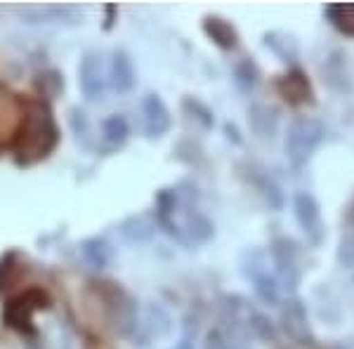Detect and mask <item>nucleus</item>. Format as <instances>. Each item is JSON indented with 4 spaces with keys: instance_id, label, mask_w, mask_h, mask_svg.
Instances as JSON below:
<instances>
[{
    "instance_id": "obj_1",
    "label": "nucleus",
    "mask_w": 354,
    "mask_h": 349,
    "mask_svg": "<svg viewBox=\"0 0 354 349\" xmlns=\"http://www.w3.org/2000/svg\"><path fill=\"white\" fill-rule=\"evenodd\" d=\"M21 153H24V163H31L36 158H43L57 142V130L41 104H31L28 116H24L21 123Z\"/></svg>"
},
{
    "instance_id": "obj_2",
    "label": "nucleus",
    "mask_w": 354,
    "mask_h": 349,
    "mask_svg": "<svg viewBox=\"0 0 354 349\" xmlns=\"http://www.w3.org/2000/svg\"><path fill=\"white\" fill-rule=\"evenodd\" d=\"M324 140V125L317 118L310 116H300L290 123L288 135H286V153L290 158V163L295 168L305 165L310 161V156L314 153V149L322 144Z\"/></svg>"
},
{
    "instance_id": "obj_3",
    "label": "nucleus",
    "mask_w": 354,
    "mask_h": 349,
    "mask_svg": "<svg viewBox=\"0 0 354 349\" xmlns=\"http://www.w3.org/2000/svg\"><path fill=\"white\" fill-rule=\"evenodd\" d=\"M293 210L295 217H298V225L302 227V232L307 234V238L319 245L324 241V220H322V210H319V203L314 201V196L305 191H298L293 196Z\"/></svg>"
},
{
    "instance_id": "obj_4",
    "label": "nucleus",
    "mask_w": 354,
    "mask_h": 349,
    "mask_svg": "<svg viewBox=\"0 0 354 349\" xmlns=\"http://www.w3.org/2000/svg\"><path fill=\"white\" fill-rule=\"evenodd\" d=\"M41 307H48V297L38 288H31L28 293L19 295L17 300L10 302L8 309H5V319H8V323L12 326V328L28 330V333H31V326H28L31 323V312Z\"/></svg>"
},
{
    "instance_id": "obj_5",
    "label": "nucleus",
    "mask_w": 354,
    "mask_h": 349,
    "mask_svg": "<svg viewBox=\"0 0 354 349\" xmlns=\"http://www.w3.org/2000/svg\"><path fill=\"white\" fill-rule=\"evenodd\" d=\"M145 116H147V130L151 135H163L170 128V113L156 95H149L145 100Z\"/></svg>"
},
{
    "instance_id": "obj_6",
    "label": "nucleus",
    "mask_w": 354,
    "mask_h": 349,
    "mask_svg": "<svg viewBox=\"0 0 354 349\" xmlns=\"http://www.w3.org/2000/svg\"><path fill=\"white\" fill-rule=\"evenodd\" d=\"M274 260H277L279 272H281V276L286 279V281H290V283L298 281V267H295V245H293V241L281 238V241L274 243Z\"/></svg>"
},
{
    "instance_id": "obj_7",
    "label": "nucleus",
    "mask_w": 354,
    "mask_h": 349,
    "mask_svg": "<svg viewBox=\"0 0 354 349\" xmlns=\"http://www.w3.org/2000/svg\"><path fill=\"white\" fill-rule=\"evenodd\" d=\"M279 90L281 95L286 97L290 104H300V102H307L312 100V90H310V83L302 73H290V76H283L279 81Z\"/></svg>"
},
{
    "instance_id": "obj_8",
    "label": "nucleus",
    "mask_w": 354,
    "mask_h": 349,
    "mask_svg": "<svg viewBox=\"0 0 354 349\" xmlns=\"http://www.w3.org/2000/svg\"><path fill=\"white\" fill-rule=\"evenodd\" d=\"M205 33L225 50L236 48V43H239V36H236V31H234V26L227 24L225 19H218V17L205 19Z\"/></svg>"
},
{
    "instance_id": "obj_9",
    "label": "nucleus",
    "mask_w": 354,
    "mask_h": 349,
    "mask_svg": "<svg viewBox=\"0 0 354 349\" xmlns=\"http://www.w3.org/2000/svg\"><path fill=\"white\" fill-rule=\"evenodd\" d=\"M326 17L340 33L354 36V3H335L326 8Z\"/></svg>"
},
{
    "instance_id": "obj_10",
    "label": "nucleus",
    "mask_w": 354,
    "mask_h": 349,
    "mask_svg": "<svg viewBox=\"0 0 354 349\" xmlns=\"http://www.w3.org/2000/svg\"><path fill=\"white\" fill-rule=\"evenodd\" d=\"M81 90L88 97H97L102 93V73L93 57H88L81 66Z\"/></svg>"
},
{
    "instance_id": "obj_11",
    "label": "nucleus",
    "mask_w": 354,
    "mask_h": 349,
    "mask_svg": "<svg viewBox=\"0 0 354 349\" xmlns=\"http://www.w3.org/2000/svg\"><path fill=\"white\" fill-rule=\"evenodd\" d=\"M133 81H135L133 64H130V59L123 53H118L116 59H113V83H116L118 90H128Z\"/></svg>"
},
{
    "instance_id": "obj_12",
    "label": "nucleus",
    "mask_w": 354,
    "mask_h": 349,
    "mask_svg": "<svg viewBox=\"0 0 354 349\" xmlns=\"http://www.w3.org/2000/svg\"><path fill=\"white\" fill-rule=\"evenodd\" d=\"M255 290L260 293V297L265 302H277L279 300V288H277V283H274V279L270 276H258L255 279Z\"/></svg>"
},
{
    "instance_id": "obj_13",
    "label": "nucleus",
    "mask_w": 354,
    "mask_h": 349,
    "mask_svg": "<svg viewBox=\"0 0 354 349\" xmlns=\"http://www.w3.org/2000/svg\"><path fill=\"white\" fill-rule=\"evenodd\" d=\"M104 130H106V135H109V140L123 142L125 140V133H128V125H125L123 118L113 116V118H109V121L104 123Z\"/></svg>"
},
{
    "instance_id": "obj_14",
    "label": "nucleus",
    "mask_w": 354,
    "mask_h": 349,
    "mask_svg": "<svg viewBox=\"0 0 354 349\" xmlns=\"http://www.w3.org/2000/svg\"><path fill=\"white\" fill-rule=\"evenodd\" d=\"M85 349H109V347H106L104 340H95V337H90L88 345H85Z\"/></svg>"
},
{
    "instance_id": "obj_15",
    "label": "nucleus",
    "mask_w": 354,
    "mask_h": 349,
    "mask_svg": "<svg viewBox=\"0 0 354 349\" xmlns=\"http://www.w3.org/2000/svg\"><path fill=\"white\" fill-rule=\"evenodd\" d=\"M205 349H225L222 347V340H220V335L215 333V335H210V340H208V347Z\"/></svg>"
}]
</instances>
